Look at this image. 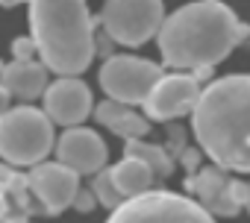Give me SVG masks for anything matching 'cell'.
I'll list each match as a JSON object with an SVG mask.
<instances>
[{
    "label": "cell",
    "instance_id": "6",
    "mask_svg": "<svg viewBox=\"0 0 250 223\" xmlns=\"http://www.w3.org/2000/svg\"><path fill=\"white\" fill-rule=\"evenodd\" d=\"M165 21L162 0H106L100 24L106 36L118 44L139 47L159 33Z\"/></svg>",
    "mask_w": 250,
    "mask_h": 223
},
{
    "label": "cell",
    "instance_id": "7",
    "mask_svg": "<svg viewBox=\"0 0 250 223\" xmlns=\"http://www.w3.org/2000/svg\"><path fill=\"white\" fill-rule=\"evenodd\" d=\"M162 68L150 59L139 56H109L100 68V88L106 91L109 100L124 103V106H136L145 103L153 85L162 79Z\"/></svg>",
    "mask_w": 250,
    "mask_h": 223
},
{
    "label": "cell",
    "instance_id": "16",
    "mask_svg": "<svg viewBox=\"0 0 250 223\" xmlns=\"http://www.w3.org/2000/svg\"><path fill=\"white\" fill-rule=\"evenodd\" d=\"M124 156L145 162V165L153 170V176H159V179H168V176L174 173V162H171V156L165 153V147H159V144H147V141H142V138H130L127 147H124Z\"/></svg>",
    "mask_w": 250,
    "mask_h": 223
},
{
    "label": "cell",
    "instance_id": "10",
    "mask_svg": "<svg viewBox=\"0 0 250 223\" xmlns=\"http://www.w3.org/2000/svg\"><path fill=\"white\" fill-rule=\"evenodd\" d=\"M109 150L106 141L94 132V130H65V135L56 141V162L65 165L68 170H74L77 176H94L106 167Z\"/></svg>",
    "mask_w": 250,
    "mask_h": 223
},
{
    "label": "cell",
    "instance_id": "18",
    "mask_svg": "<svg viewBox=\"0 0 250 223\" xmlns=\"http://www.w3.org/2000/svg\"><path fill=\"white\" fill-rule=\"evenodd\" d=\"M33 50H36L33 38H15V47H12L15 62H27V59H33Z\"/></svg>",
    "mask_w": 250,
    "mask_h": 223
},
{
    "label": "cell",
    "instance_id": "1",
    "mask_svg": "<svg viewBox=\"0 0 250 223\" xmlns=\"http://www.w3.org/2000/svg\"><path fill=\"white\" fill-rule=\"evenodd\" d=\"M247 36L250 27H244L227 3L197 0L162 21L156 44L165 65L180 71H209L212 65L224 62Z\"/></svg>",
    "mask_w": 250,
    "mask_h": 223
},
{
    "label": "cell",
    "instance_id": "24",
    "mask_svg": "<svg viewBox=\"0 0 250 223\" xmlns=\"http://www.w3.org/2000/svg\"><path fill=\"white\" fill-rule=\"evenodd\" d=\"M0 194H3V182H0Z\"/></svg>",
    "mask_w": 250,
    "mask_h": 223
},
{
    "label": "cell",
    "instance_id": "5",
    "mask_svg": "<svg viewBox=\"0 0 250 223\" xmlns=\"http://www.w3.org/2000/svg\"><path fill=\"white\" fill-rule=\"evenodd\" d=\"M106 223H215V217L188 197L168 191H147L112 208Z\"/></svg>",
    "mask_w": 250,
    "mask_h": 223
},
{
    "label": "cell",
    "instance_id": "2",
    "mask_svg": "<svg viewBox=\"0 0 250 223\" xmlns=\"http://www.w3.org/2000/svg\"><path fill=\"white\" fill-rule=\"evenodd\" d=\"M200 150L221 170L250 173V76L209 82L191 112Z\"/></svg>",
    "mask_w": 250,
    "mask_h": 223
},
{
    "label": "cell",
    "instance_id": "21",
    "mask_svg": "<svg viewBox=\"0 0 250 223\" xmlns=\"http://www.w3.org/2000/svg\"><path fill=\"white\" fill-rule=\"evenodd\" d=\"M6 112H9V91L0 85V118H3Z\"/></svg>",
    "mask_w": 250,
    "mask_h": 223
},
{
    "label": "cell",
    "instance_id": "22",
    "mask_svg": "<svg viewBox=\"0 0 250 223\" xmlns=\"http://www.w3.org/2000/svg\"><path fill=\"white\" fill-rule=\"evenodd\" d=\"M18 3H24V0H0V6H18Z\"/></svg>",
    "mask_w": 250,
    "mask_h": 223
},
{
    "label": "cell",
    "instance_id": "4",
    "mask_svg": "<svg viewBox=\"0 0 250 223\" xmlns=\"http://www.w3.org/2000/svg\"><path fill=\"white\" fill-rule=\"evenodd\" d=\"M56 147L53 124L42 109L18 106L0 118V156L15 167H36Z\"/></svg>",
    "mask_w": 250,
    "mask_h": 223
},
{
    "label": "cell",
    "instance_id": "3",
    "mask_svg": "<svg viewBox=\"0 0 250 223\" xmlns=\"http://www.w3.org/2000/svg\"><path fill=\"white\" fill-rule=\"evenodd\" d=\"M33 44L42 65L59 76H80L94 59V24L85 0H30Z\"/></svg>",
    "mask_w": 250,
    "mask_h": 223
},
{
    "label": "cell",
    "instance_id": "13",
    "mask_svg": "<svg viewBox=\"0 0 250 223\" xmlns=\"http://www.w3.org/2000/svg\"><path fill=\"white\" fill-rule=\"evenodd\" d=\"M0 85L9 91V97L21 100L27 106L30 100L44 94V88H47V68L42 62H33V59L3 65V71H0Z\"/></svg>",
    "mask_w": 250,
    "mask_h": 223
},
{
    "label": "cell",
    "instance_id": "17",
    "mask_svg": "<svg viewBox=\"0 0 250 223\" xmlns=\"http://www.w3.org/2000/svg\"><path fill=\"white\" fill-rule=\"evenodd\" d=\"M88 191H91V194H94V200H97V203H103L106 208H118V205L124 203L121 191L115 188V182H112V176H109V170L94 173V182H91V188H88Z\"/></svg>",
    "mask_w": 250,
    "mask_h": 223
},
{
    "label": "cell",
    "instance_id": "23",
    "mask_svg": "<svg viewBox=\"0 0 250 223\" xmlns=\"http://www.w3.org/2000/svg\"><path fill=\"white\" fill-rule=\"evenodd\" d=\"M247 185H250V182H247ZM244 208H247V211H250V197H247V205H244Z\"/></svg>",
    "mask_w": 250,
    "mask_h": 223
},
{
    "label": "cell",
    "instance_id": "8",
    "mask_svg": "<svg viewBox=\"0 0 250 223\" xmlns=\"http://www.w3.org/2000/svg\"><path fill=\"white\" fill-rule=\"evenodd\" d=\"M200 82L194 76H186V74H168L162 76L153 91L147 94V100L142 103L145 106V115L150 121H174V118H183L188 112H194L197 100H200Z\"/></svg>",
    "mask_w": 250,
    "mask_h": 223
},
{
    "label": "cell",
    "instance_id": "15",
    "mask_svg": "<svg viewBox=\"0 0 250 223\" xmlns=\"http://www.w3.org/2000/svg\"><path fill=\"white\" fill-rule=\"evenodd\" d=\"M109 176H112V182H115V188L121 191L124 200H136V197L147 194L150 185H153V179H156L153 170H150L145 162L130 159V156H124V159L109 170Z\"/></svg>",
    "mask_w": 250,
    "mask_h": 223
},
{
    "label": "cell",
    "instance_id": "19",
    "mask_svg": "<svg viewBox=\"0 0 250 223\" xmlns=\"http://www.w3.org/2000/svg\"><path fill=\"white\" fill-rule=\"evenodd\" d=\"M183 167L188 170V176L197 173L200 170V150H183Z\"/></svg>",
    "mask_w": 250,
    "mask_h": 223
},
{
    "label": "cell",
    "instance_id": "20",
    "mask_svg": "<svg viewBox=\"0 0 250 223\" xmlns=\"http://www.w3.org/2000/svg\"><path fill=\"white\" fill-rule=\"evenodd\" d=\"M77 211H91L94 208V194L91 191H77V197H74V203H71Z\"/></svg>",
    "mask_w": 250,
    "mask_h": 223
},
{
    "label": "cell",
    "instance_id": "9",
    "mask_svg": "<svg viewBox=\"0 0 250 223\" xmlns=\"http://www.w3.org/2000/svg\"><path fill=\"white\" fill-rule=\"evenodd\" d=\"M42 97H44V115L50 118V124H62L68 130L80 127L94 112L91 88L77 76H59L44 88Z\"/></svg>",
    "mask_w": 250,
    "mask_h": 223
},
{
    "label": "cell",
    "instance_id": "11",
    "mask_svg": "<svg viewBox=\"0 0 250 223\" xmlns=\"http://www.w3.org/2000/svg\"><path fill=\"white\" fill-rule=\"evenodd\" d=\"M30 188L47 214H62L80 191V176L59 162H42L30 173Z\"/></svg>",
    "mask_w": 250,
    "mask_h": 223
},
{
    "label": "cell",
    "instance_id": "14",
    "mask_svg": "<svg viewBox=\"0 0 250 223\" xmlns=\"http://www.w3.org/2000/svg\"><path fill=\"white\" fill-rule=\"evenodd\" d=\"M94 118L97 124H103L106 130H112L115 135L121 138H142L147 132V118L139 115V112H133L130 106L124 103H115V100H103L97 109H94Z\"/></svg>",
    "mask_w": 250,
    "mask_h": 223
},
{
    "label": "cell",
    "instance_id": "12",
    "mask_svg": "<svg viewBox=\"0 0 250 223\" xmlns=\"http://www.w3.org/2000/svg\"><path fill=\"white\" fill-rule=\"evenodd\" d=\"M186 188L197 194V205L209 214L229 217V214L238 211V205L229 197V179L221 167H203L194 179L191 176L186 179Z\"/></svg>",
    "mask_w": 250,
    "mask_h": 223
}]
</instances>
